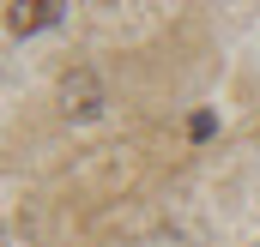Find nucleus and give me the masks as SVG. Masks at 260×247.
Instances as JSON below:
<instances>
[{
  "instance_id": "nucleus-1",
  "label": "nucleus",
  "mask_w": 260,
  "mask_h": 247,
  "mask_svg": "<svg viewBox=\"0 0 260 247\" xmlns=\"http://www.w3.org/2000/svg\"><path fill=\"white\" fill-rule=\"evenodd\" d=\"M61 115L67 121H97L103 115V78L91 66H73L61 78Z\"/></svg>"
},
{
  "instance_id": "nucleus-2",
  "label": "nucleus",
  "mask_w": 260,
  "mask_h": 247,
  "mask_svg": "<svg viewBox=\"0 0 260 247\" xmlns=\"http://www.w3.org/2000/svg\"><path fill=\"white\" fill-rule=\"evenodd\" d=\"M61 12H67L61 0H12V6H6V30H12V36H37V30H49Z\"/></svg>"
}]
</instances>
